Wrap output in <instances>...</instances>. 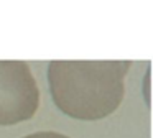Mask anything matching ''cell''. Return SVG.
<instances>
[{"label":"cell","mask_w":153,"mask_h":138,"mask_svg":"<svg viewBox=\"0 0 153 138\" xmlns=\"http://www.w3.org/2000/svg\"><path fill=\"white\" fill-rule=\"evenodd\" d=\"M40 105V89L27 61H0V125L30 120Z\"/></svg>","instance_id":"2"},{"label":"cell","mask_w":153,"mask_h":138,"mask_svg":"<svg viewBox=\"0 0 153 138\" xmlns=\"http://www.w3.org/2000/svg\"><path fill=\"white\" fill-rule=\"evenodd\" d=\"M23 138H71V137L58 133V131H36V133L27 135V137H23Z\"/></svg>","instance_id":"3"},{"label":"cell","mask_w":153,"mask_h":138,"mask_svg":"<svg viewBox=\"0 0 153 138\" xmlns=\"http://www.w3.org/2000/svg\"><path fill=\"white\" fill-rule=\"evenodd\" d=\"M130 66L132 61H51L48 81L53 102L76 120H100L122 104Z\"/></svg>","instance_id":"1"}]
</instances>
